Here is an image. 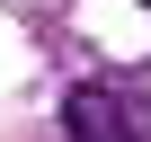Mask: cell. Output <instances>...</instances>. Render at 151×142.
I'll return each instance as SVG.
<instances>
[{
	"label": "cell",
	"mask_w": 151,
	"mask_h": 142,
	"mask_svg": "<svg viewBox=\"0 0 151 142\" xmlns=\"http://www.w3.org/2000/svg\"><path fill=\"white\" fill-rule=\"evenodd\" d=\"M62 115H71V142H133V107H124L116 89H98V80H89V89H71Z\"/></svg>",
	"instance_id": "6da1fadb"
}]
</instances>
